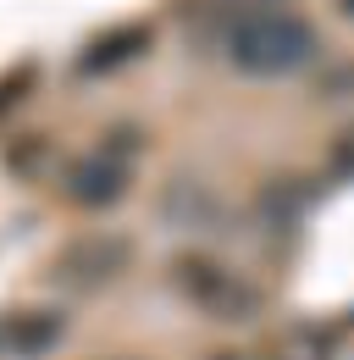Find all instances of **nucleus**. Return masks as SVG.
<instances>
[{"label":"nucleus","mask_w":354,"mask_h":360,"mask_svg":"<svg viewBox=\"0 0 354 360\" xmlns=\"http://www.w3.org/2000/svg\"><path fill=\"white\" fill-rule=\"evenodd\" d=\"M34 78H39V67H34V61H22V67H11V72L0 78V111H11V105L22 100V89H34Z\"/></svg>","instance_id":"0eeeda50"},{"label":"nucleus","mask_w":354,"mask_h":360,"mask_svg":"<svg viewBox=\"0 0 354 360\" xmlns=\"http://www.w3.org/2000/svg\"><path fill=\"white\" fill-rule=\"evenodd\" d=\"M321 34L294 11H249L227 28V61L244 78H288L315 61Z\"/></svg>","instance_id":"f257e3e1"},{"label":"nucleus","mask_w":354,"mask_h":360,"mask_svg":"<svg viewBox=\"0 0 354 360\" xmlns=\"http://www.w3.org/2000/svg\"><path fill=\"white\" fill-rule=\"evenodd\" d=\"M67 333V321L55 311H6L0 316V360H39L55 349Z\"/></svg>","instance_id":"39448f33"},{"label":"nucleus","mask_w":354,"mask_h":360,"mask_svg":"<svg viewBox=\"0 0 354 360\" xmlns=\"http://www.w3.org/2000/svg\"><path fill=\"white\" fill-rule=\"evenodd\" d=\"M216 360H238V355H216Z\"/></svg>","instance_id":"1a4fd4ad"},{"label":"nucleus","mask_w":354,"mask_h":360,"mask_svg":"<svg viewBox=\"0 0 354 360\" xmlns=\"http://www.w3.org/2000/svg\"><path fill=\"white\" fill-rule=\"evenodd\" d=\"M128 261H133L128 238H117V233H84V238H72L50 261V277L61 288H105L117 271H128Z\"/></svg>","instance_id":"20e7f679"},{"label":"nucleus","mask_w":354,"mask_h":360,"mask_svg":"<svg viewBox=\"0 0 354 360\" xmlns=\"http://www.w3.org/2000/svg\"><path fill=\"white\" fill-rule=\"evenodd\" d=\"M144 50H150V22H117V28H105V34L78 56V72H88V78L117 72V67L138 61Z\"/></svg>","instance_id":"423d86ee"},{"label":"nucleus","mask_w":354,"mask_h":360,"mask_svg":"<svg viewBox=\"0 0 354 360\" xmlns=\"http://www.w3.org/2000/svg\"><path fill=\"white\" fill-rule=\"evenodd\" d=\"M172 288L188 300V305H199L211 321H249L255 305H261L255 288H249L238 271L211 261V255H199V250H188V255L172 261Z\"/></svg>","instance_id":"7ed1b4c3"},{"label":"nucleus","mask_w":354,"mask_h":360,"mask_svg":"<svg viewBox=\"0 0 354 360\" xmlns=\"http://www.w3.org/2000/svg\"><path fill=\"white\" fill-rule=\"evenodd\" d=\"M338 11H343V17H354V0H338Z\"/></svg>","instance_id":"6e6552de"},{"label":"nucleus","mask_w":354,"mask_h":360,"mask_svg":"<svg viewBox=\"0 0 354 360\" xmlns=\"http://www.w3.org/2000/svg\"><path fill=\"white\" fill-rule=\"evenodd\" d=\"M133 155H138V128H117L105 134L88 155H78L67 172H61V194L84 211H105L128 194L133 183Z\"/></svg>","instance_id":"f03ea898"}]
</instances>
